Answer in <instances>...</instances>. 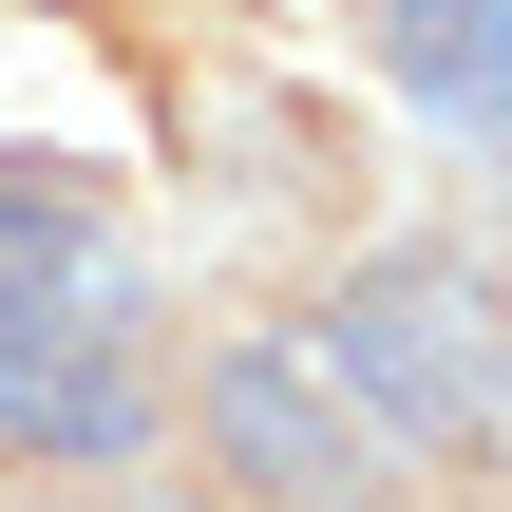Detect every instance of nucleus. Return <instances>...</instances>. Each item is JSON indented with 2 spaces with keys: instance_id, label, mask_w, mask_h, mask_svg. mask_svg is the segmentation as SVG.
Segmentation results:
<instances>
[{
  "instance_id": "nucleus-3",
  "label": "nucleus",
  "mask_w": 512,
  "mask_h": 512,
  "mask_svg": "<svg viewBox=\"0 0 512 512\" xmlns=\"http://www.w3.org/2000/svg\"><path fill=\"white\" fill-rule=\"evenodd\" d=\"M323 361L399 418V456H475L512 418V323L475 266H437V247H399V266H361L342 285V323H323Z\"/></svg>"
},
{
  "instance_id": "nucleus-1",
  "label": "nucleus",
  "mask_w": 512,
  "mask_h": 512,
  "mask_svg": "<svg viewBox=\"0 0 512 512\" xmlns=\"http://www.w3.org/2000/svg\"><path fill=\"white\" fill-rule=\"evenodd\" d=\"M0 456H38V475L152 456V285H133L114 209L19 152H0Z\"/></svg>"
},
{
  "instance_id": "nucleus-2",
  "label": "nucleus",
  "mask_w": 512,
  "mask_h": 512,
  "mask_svg": "<svg viewBox=\"0 0 512 512\" xmlns=\"http://www.w3.org/2000/svg\"><path fill=\"white\" fill-rule=\"evenodd\" d=\"M209 475L247 512H399V418L323 361V323H247L228 361H209Z\"/></svg>"
},
{
  "instance_id": "nucleus-4",
  "label": "nucleus",
  "mask_w": 512,
  "mask_h": 512,
  "mask_svg": "<svg viewBox=\"0 0 512 512\" xmlns=\"http://www.w3.org/2000/svg\"><path fill=\"white\" fill-rule=\"evenodd\" d=\"M361 38L456 152H512V0H361Z\"/></svg>"
}]
</instances>
